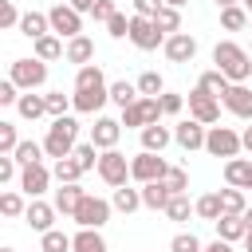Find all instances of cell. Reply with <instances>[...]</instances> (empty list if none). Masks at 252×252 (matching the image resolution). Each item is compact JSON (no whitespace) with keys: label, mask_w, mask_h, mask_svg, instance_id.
<instances>
[{"label":"cell","mask_w":252,"mask_h":252,"mask_svg":"<svg viewBox=\"0 0 252 252\" xmlns=\"http://www.w3.org/2000/svg\"><path fill=\"white\" fill-rule=\"evenodd\" d=\"M98 177H102L110 189L126 185V177H130V158H126L122 150H102V158H98Z\"/></svg>","instance_id":"cell-10"},{"label":"cell","mask_w":252,"mask_h":252,"mask_svg":"<svg viewBox=\"0 0 252 252\" xmlns=\"http://www.w3.org/2000/svg\"><path fill=\"white\" fill-rule=\"evenodd\" d=\"M205 134H209V126H201L197 118H189V122H177L173 126V142L181 146V150H205Z\"/></svg>","instance_id":"cell-15"},{"label":"cell","mask_w":252,"mask_h":252,"mask_svg":"<svg viewBox=\"0 0 252 252\" xmlns=\"http://www.w3.org/2000/svg\"><path fill=\"white\" fill-rule=\"evenodd\" d=\"M71 240H75V252H106V240L98 228H79Z\"/></svg>","instance_id":"cell-34"},{"label":"cell","mask_w":252,"mask_h":252,"mask_svg":"<svg viewBox=\"0 0 252 252\" xmlns=\"http://www.w3.org/2000/svg\"><path fill=\"white\" fill-rule=\"evenodd\" d=\"M110 209H114L110 201L87 193V197L79 201V209H75V224H79V228H102V224L110 220Z\"/></svg>","instance_id":"cell-8"},{"label":"cell","mask_w":252,"mask_h":252,"mask_svg":"<svg viewBox=\"0 0 252 252\" xmlns=\"http://www.w3.org/2000/svg\"><path fill=\"white\" fill-rule=\"evenodd\" d=\"M91 87H106V75H102L98 63H87V67L75 71V91H91Z\"/></svg>","instance_id":"cell-31"},{"label":"cell","mask_w":252,"mask_h":252,"mask_svg":"<svg viewBox=\"0 0 252 252\" xmlns=\"http://www.w3.org/2000/svg\"><path fill=\"white\" fill-rule=\"evenodd\" d=\"M67 4H71V8H75V12H79V16H91V12H94V4H98V0H67Z\"/></svg>","instance_id":"cell-55"},{"label":"cell","mask_w":252,"mask_h":252,"mask_svg":"<svg viewBox=\"0 0 252 252\" xmlns=\"http://www.w3.org/2000/svg\"><path fill=\"white\" fill-rule=\"evenodd\" d=\"M43 98H47V118H63L67 110H75V98L63 94V91H51V94H43Z\"/></svg>","instance_id":"cell-42"},{"label":"cell","mask_w":252,"mask_h":252,"mask_svg":"<svg viewBox=\"0 0 252 252\" xmlns=\"http://www.w3.org/2000/svg\"><path fill=\"white\" fill-rule=\"evenodd\" d=\"M16 146H20L16 122H0V154H16Z\"/></svg>","instance_id":"cell-48"},{"label":"cell","mask_w":252,"mask_h":252,"mask_svg":"<svg viewBox=\"0 0 252 252\" xmlns=\"http://www.w3.org/2000/svg\"><path fill=\"white\" fill-rule=\"evenodd\" d=\"M16 173H20V161L12 154H0V181H12Z\"/></svg>","instance_id":"cell-54"},{"label":"cell","mask_w":252,"mask_h":252,"mask_svg":"<svg viewBox=\"0 0 252 252\" xmlns=\"http://www.w3.org/2000/svg\"><path fill=\"white\" fill-rule=\"evenodd\" d=\"M169 252H205V244H201L197 232H177V236L169 240Z\"/></svg>","instance_id":"cell-43"},{"label":"cell","mask_w":252,"mask_h":252,"mask_svg":"<svg viewBox=\"0 0 252 252\" xmlns=\"http://www.w3.org/2000/svg\"><path fill=\"white\" fill-rule=\"evenodd\" d=\"M51 173H55V181H59V185H79L83 165H79L75 158H63V161H55V165H51Z\"/></svg>","instance_id":"cell-36"},{"label":"cell","mask_w":252,"mask_h":252,"mask_svg":"<svg viewBox=\"0 0 252 252\" xmlns=\"http://www.w3.org/2000/svg\"><path fill=\"white\" fill-rule=\"evenodd\" d=\"M205 252H232V244L228 240H213V244H205Z\"/></svg>","instance_id":"cell-56"},{"label":"cell","mask_w":252,"mask_h":252,"mask_svg":"<svg viewBox=\"0 0 252 252\" xmlns=\"http://www.w3.org/2000/svg\"><path fill=\"white\" fill-rule=\"evenodd\" d=\"M232 4H240V0H217V8H232Z\"/></svg>","instance_id":"cell-60"},{"label":"cell","mask_w":252,"mask_h":252,"mask_svg":"<svg viewBox=\"0 0 252 252\" xmlns=\"http://www.w3.org/2000/svg\"><path fill=\"white\" fill-rule=\"evenodd\" d=\"M161 181H165V185H169V193H185V189H189V173H185V169H181V165H169V169H165V177H161Z\"/></svg>","instance_id":"cell-47"},{"label":"cell","mask_w":252,"mask_h":252,"mask_svg":"<svg viewBox=\"0 0 252 252\" xmlns=\"http://www.w3.org/2000/svg\"><path fill=\"white\" fill-rule=\"evenodd\" d=\"M248 177H252V158H232V161H224V185L248 189Z\"/></svg>","instance_id":"cell-22"},{"label":"cell","mask_w":252,"mask_h":252,"mask_svg":"<svg viewBox=\"0 0 252 252\" xmlns=\"http://www.w3.org/2000/svg\"><path fill=\"white\" fill-rule=\"evenodd\" d=\"M91 16H94V20H98V24H110V20H114V16H118V4H114V0H98V4H94V12H91Z\"/></svg>","instance_id":"cell-50"},{"label":"cell","mask_w":252,"mask_h":252,"mask_svg":"<svg viewBox=\"0 0 252 252\" xmlns=\"http://www.w3.org/2000/svg\"><path fill=\"white\" fill-rule=\"evenodd\" d=\"M244 224H248V232H252V205L244 209Z\"/></svg>","instance_id":"cell-59"},{"label":"cell","mask_w":252,"mask_h":252,"mask_svg":"<svg viewBox=\"0 0 252 252\" xmlns=\"http://www.w3.org/2000/svg\"><path fill=\"white\" fill-rule=\"evenodd\" d=\"M83 197H87V193H83V185H59L51 205H55L63 217H75V209H79V201H83Z\"/></svg>","instance_id":"cell-24"},{"label":"cell","mask_w":252,"mask_h":252,"mask_svg":"<svg viewBox=\"0 0 252 252\" xmlns=\"http://www.w3.org/2000/svg\"><path fill=\"white\" fill-rule=\"evenodd\" d=\"M189 213H197L193 201H189V193H173L169 205H165V217H169V220H189Z\"/></svg>","instance_id":"cell-41"},{"label":"cell","mask_w":252,"mask_h":252,"mask_svg":"<svg viewBox=\"0 0 252 252\" xmlns=\"http://www.w3.org/2000/svg\"><path fill=\"white\" fill-rule=\"evenodd\" d=\"M189 118H197L201 126H217L220 122V98L209 94L205 87H193L189 91Z\"/></svg>","instance_id":"cell-6"},{"label":"cell","mask_w":252,"mask_h":252,"mask_svg":"<svg viewBox=\"0 0 252 252\" xmlns=\"http://www.w3.org/2000/svg\"><path fill=\"white\" fill-rule=\"evenodd\" d=\"M32 51H35V59H43V63H51V59H63L67 55V43L51 32V35H43V39H35L32 43Z\"/></svg>","instance_id":"cell-26"},{"label":"cell","mask_w":252,"mask_h":252,"mask_svg":"<svg viewBox=\"0 0 252 252\" xmlns=\"http://www.w3.org/2000/svg\"><path fill=\"white\" fill-rule=\"evenodd\" d=\"M71 158H75V161L83 165V173H87V169H98V158H102V150H98L94 142H79Z\"/></svg>","instance_id":"cell-39"},{"label":"cell","mask_w":252,"mask_h":252,"mask_svg":"<svg viewBox=\"0 0 252 252\" xmlns=\"http://www.w3.org/2000/svg\"><path fill=\"white\" fill-rule=\"evenodd\" d=\"M193 209H197V217H201V220H220V217H224L220 189H217V193H205V197H197V201H193Z\"/></svg>","instance_id":"cell-29"},{"label":"cell","mask_w":252,"mask_h":252,"mask_svg":"<svg viewBox=\"0 0 252 252\" xmlns=\"http://www.w3.org/2000/svg\"><path fill=\"white\" fill-rule=\"evenodd\" d=\"M217 224V240H228V244H236V240H244L248 236V224H244V217H232V213H224L220 220H213Z\"/></svg>","instance_id":"cell-21"},{"label":"cell","mask_w":252,"mask_h":252,"mask_svg":"<svg viewBox=\"0 0 252 252\" xmlns=\"http://www.w3.org/2000/svg\"><path fill=\"white\" fill-rule=\"evenodd\" d=\"M130 4H134V16H150V20L165 8V0H130Z\"/></svg>","instance_id":"cell-51"},{"label":"cell","mask_w":252,"mask_h":252,"mask_svg":"<svg viewBox=\"0 0 252 252\" xmlns=\"http://www.w3.org/2000/svg\"><path fill=\"white\" fill-rule=\"evenodd\" d=\"M165 59L169 63H193V55H197V39L189 35V32H173V35H165Z\"/></svg>","instance_id":"cell-14"},{"label":"cell","mask_w":252,"mask_h":252,"mask_svg":"<svg viewBox=\"0 0 252 252\" xmlns=\"http://www.w3.org/2000/svg\"><path fill=\"white\" fill-rule=\"evenodd\" d=\"M16 102H20V87L12 79H4L0 83V106H16Z\"/></svg>","instance_id":"cell-53"},{"label":"cell","mask_w":252,"mask_h":252,"mask_svg":"<svg viewBox=\"0 0 252 252\" xmlns=\"http://www.w3.org/2000/svg\"><path fill=\"white\" fill-rule=\"evenodd\" d=\"M16 110H20V118L35 122V118H43V114H47V98H43V94H35V91H24V94H20V102H16Z\"/></svg>","instance_id":"cell-27"},{"label":"cell","mask_w":252,"mask_h":252,"mask_svg":"<svg viewBox=\"0 0 252 252\" xmlns=\"http://www.w3.org/2000/svg\"><path fill=\"white\" fill-rule=\"evenodd\" d=\"M154 24H158L165 35H173V32H181V12H177V8H161V12L154 16Z\"/></svg>","instance_id":"cell-45"},{"label":"cell","mask_w":252,"mask_h":252,"mask_svg":"<svg viewBox=\"0 0 252 252\" xmlns=\"http://www.w3.org/2000/svg\"><path fill=\"white\" fill-rule=\"evenodd\" d=\"M244 252H252V232H248V236H244Z\"/></svg>","instance_id":"cell-61"},{"label":"cell","mask_w":252,"mask_h":252,"mask_svg":"<svg viewBox=\"0 0 252 252\" xmlns=\"http://www.w3.org/2000/svg\"><path fill=\"white\" fill-rule=\"evenodd\" d=\"M20 20H24V12L16 8V0H0V28L12 32V28H20Z\"/></svg>","instance_id":"cell-44"},{"label":"cell","mask_w":252,"mask_h":252,"mask_svg":"<svg viewBox=\"0 0 252 252\" xmlns=\"http://www.w3.org/2000/svg\"><path fill=\"white\" fill-rule=\"evenodd\" d=\"M158 102H161V114H181V106H185V94H173V91H165Z\"/></svg>","instance_id":"cell-49"},{"label":"cell","mask_w":252,"mask_h":252,"mask_svg":"<svg viewBox=\"0 0 252 252\" xmlns=\"http://www.w3.org/2000/svg\"><path fill=\"white\" fill-rule=\"evenodd\" d=\"M220 205H224V213H232V217H244V209H248V201H244V189H232V185H224V189H220Z\"/></svg>","instance_id":"cell-40"},{"label":"cell","mask_w":252,"mask_h":252,"mask_svg":"<svg viewBox=\"0 0 252 252\" xmlns=\"http://www.w3.org/2000/svg\"><path fill=\"white\" fill-rule=\"evenodd\" d=\"M197 87H205L209 94H217V98H224L232 83H228V75H224V71H217V67H209V71H205V75L197 79Z\"/></svg>","instance_id":"cell-32"},{"label":"cell","mask_w":252,"mask_h":252,"mask_svg":"<svg viewBox=\"0 0 252 252\" xmlns=\"http://www.w3.org/2000/svg\"><path fill=\"white\" fill-rule=\"evenodd\" d=\"M185 4H189V0H165V8H177V12H181Z\"/></svg>","instance_id":"cell-58"},{"label":"cell","mask_w":252,"mask_h":252,"mask_svg":"<svg viewBox=\"0 0 252 252\" xmlns=\"http://www.w3.org/2000/svg\"><path fill=\"white\" fill-rule=\"evenodd\" d=\"M118 138H122V118L98 114L94 126H91V142H94L98 150H118Z\"/></svg>","instance_id":"cell-13"},{"label":"cell","mask_w":252,"mask_h":252,"mask_svg":"<svg viewBox=\"0 0 252 252\" xmlns=\"http://www.w3.org/2000/svg\"><path fill=\"white\" fill-rule=\"evenodd\" d=\"M165 158L161 154H150V150H142V154H134L130 158V177L138 181V185H150V181H161L165 177Z\"/></svg>","instance_id":"cell-7"},{"label":"cell","mask_w":252,"mask_h":252,"mask_svg":"<svg viewBox=\"0 0 252 252\" xmlns=\"http://www.w3.org/2000/svg\"><path fill=\"white\" fill-rule=\"evenodd\" d=\"M142 94H138V83H126V79H118V83H110V102L118 106V110H126V106H134Z\"/></svg>","instance_id":"cell-28"},{"label":"cell","mask_w":252,"mask_h":252,"mask_svg":"<svg viewBox=\"0 0 252 252\" xmlns=\"http://www.w3.org/2000/svg\"><path fill=\"white\" fill-rule=\"evenodd\" d=\"M248 28H252V24H248Z\"/></svg>","instance_id":"cell-64"},{"label":"cell","mask_w":252,"mask_h":252,"mask_svg":"<svg viewBox=\"0 0 252 252\" xmlns=\"http://www.w3.org/2000/svg\"><path fill=\"white\" fill-rule=\"evenodd\" d=\"M154 122H161V102H158V98H138L134 106L122 110V126H126V130H146V126H154Z\"/></svg>","instance_id":"cell-9"},{"label":"cell","mask_w":252,"mask_h":252,"mask_svg":"<svg viewBox=\"0 0 252 252\" xmlns=\"http://www.w3.org/2000/svg\"><path fill=\"white\" fill-rule=\"evenodd\" d=\"M240 142H244V150L252 154V126H244V134H240Z\"/></svg>","instance_id":"cell-57"},{"label":"cell","mask_w":252,"mask_h":252,"mask_svg":"<svg viewBox=\"0 0 252 252\" xmlns=\"http://www.w3.org/2000/svg\"><path fill=\"white\" fill-rule=\"evenodd\" d=\"M8 79L20 87V91H39L43 83H47V63L43 59H12V67H8Z\"/></svg>","instance_id":"cell-3"},{"label":"cell","mask_w":252,"mask_h":252,"mask_svg":"<svg viewBox=\"0 0 252 252\" xmlns=\"http://www.w3.org/2000/svg\"><path fill=\"white\" fill-rule=\"evenodd\" d=\"M138 134H142V150H150V154H161V150L173 142V130L161 126V122H154V126H146V130H138Z\"/></svg>","instance_id":"cell-20"},{"label":"cell","mask_w":252,"mask_h":252,"mask_svg":"<svg viewBox=\"0 0 252 252\" xmlns=\"http://www.w3.org/2000/svg\"><path fill=\"white\" fill-rule=\"evenodd\" d=\"M20 32H24L32 43H35V39H43V35H51V20H47V12H24Z\"/></svg>","instance_id":"cell-23"},{"label":"cell","mask_w":252,"mask_h":252,"mask_svg":"<svg viewBox=\"0 0 252 252\" xmlns=\"http://www.w3.org/2000/svg\"><path fill=\"white\" fill-rule=\"evenodd\" d=\"M213 63H217V71L228 75V83H248V75H252V55L232 39H220L213 47Z\"/></svg>","instance_id":"cell-1"},{"label":"cell","mask_w":252,"mask_h":252,"mask_svg":"<svg viewBox=\"0 0 252 252\" xmlns=\"http://www.w3.org/2000/svg\"><path fill=\"white\" fill-rule=\"evenodd\" d=\"M138 94H142V98H161V94H165L161 75H158V71H142V75H138Z\"/></svg>","instance_id":"cell-38"},{"label":"cell","mask_w":252,"mask_h":252,"mask_svg":"<svg viewBox=\"0 0 252 252\" xmlns=\"http://www.w3.org/2000/svg\"><path fill=\"white\" fill-rule=\"evenodd\" d=\"M43 154H47V150H43V142H28V138H24V142L16 146V154H12V158H16V161H20V169H24V165H39V161H43Z\"/></svg>","instance_id":"cell-35"},{"label":"cell","mask_w":252,"mask_h":252,"mask_svg":"<svg viewBox=\"0 0 252 252\" xmlns=\"http://www.w3.org/2000/svg\"><path fill=\"white\" fill-rule=\"evenodd\" d=\"M106 32H110V39H122V35L130 39V20H126V16L118 12V16H114V20L106 24Z\"/></svg>","instance_id":"cell-52"},{"label":"cell","mask_w":252,"mask_h":252,"mask_svg":"<svg viewBox=\"0 0 252 252\" xmlns=\"http://www.w3.org/2000/svg\"><path fill=\"white\" fill-rule=\"evenodd\" d=\"M0 252H16V248H0Z\"/></svg>","instance_id":"cell-63"},{"label":"cell","mask_w":252,"mask_h":252,"mask_svg":"<svg viewBox=\"0 0 252 252\" xmlns=\"http://www.w3.org/2000/svg\"><path fill=\"white\" fill-rule=\"evenodd\" d=\"M0 213H4V217H24V213H28L24 193H12V189H8V193L0 197Z\"/></svg>","instance_id":"cell-46"},{"label":"cell","mask_w":252,"mask_h":252,"mask_svg":"<svg viewBox=\"0 0 252 252\" xmlns=\"http://www.w3.org/2000/svg\"><path fill=\"white\" fill-rule=\"evenodd\" d=\"M240 4H244V8H248V16H252V0H240Z\"/></svg>","instance_id":"cell-62"},{"label":"cell","mask_w":252,"mask_h":252,"mask_svg":"<svg viewBox=\"0 0 252 252\" xmlns=\"http://www.w3.org/2000/svg\"><path fill=\"white\" fill-rule=\"evenodd\" d=\"M130 43L138 51H158V47H165V32L150 16H130Z\"/></svg>","instance_id":"cell-5"},{"label":"cell","mask_w":252,"mask_h":252,"mask_svg":"<svg viewBox=\"0 0 252 252\" xmlns=\"http://www.w3.org/2000/svg\"><path fill=\"white\" fill-rule=\"evenodd\" d=\"M51 177H55V173H51L43 161H39V165H24V169H20V193H24L28 201H35V197H43V193H47Z\"/></svg>","instance_id":"cell-12"},{"label":"cell","mask_w":252,"mask_h":252,"mask_svg":"<svg viewBox=\"0 0 252 252\" xmlns=\"http://www.w3.org/2000/svg\"><path fill=\"white\" fill-rule=\"evenodd\" d=\"M248 24H252V16H248V8H244V4L220 8V28H224V32H240V28H248Z\"/></svg>","instance_id":"cell-30"},{"label":"cell","mask_w":252,"mask_h":252,"mask_svg":"<svg viewBox=\"0 0 252 252\" xmlns=\"http://www.w3.org/2000/svg\"><path fill=\"white\" fill-rule=\"evenodd\" d=\"M220 102H224V110H228V114H236V118L252 122V87L232 83V87H228V94H224Z\"/></svg>","instance_id":"cell-17"},{"label":"cell","mask_w":252,"mask_h":252,"mask_svg":"<svg viewBox=\"0 0 252 252\" xmlns=\"http://www.w3.org/2000/svg\"><path fill=\"white\" fill-rule=\"evenodd\" d=\"M47 20H51V32H55L59 39H75V35H83V16H79L71 4H63V0L47 12Z\"/></svg>","instance_id":"cell-11"},{"label":"cell","mask_w":252,"mask_h":252,"mask_svg":"<svg viewBox=\"0 0 252 252\" xmlns=\"http://www.w3.org/2000/svg\"><path fill=\"white\" fill-rule=\"evenodd\" d=\"M110 205H114L118 213H134V209H142V189L118 185V189H114V197H110Z\"/></svg>","instance_id":"cell-33"},{"label":"cell","mask_w":252,"mask_h":252,"mask_svg":"<svg viewBox=\"0 0 252 252\" xmlns=\"http://www.w3.org/2000/svg\"><path fill=\"white\" fill-rule=\"evenodd\" d=\"M67 63H75V67H87L91 59H94V39L91 35H75V39H67V55H63Z\"/></svg>","instance_id":"cell-19"},{"label":"cell","mask_w":252,"mask_h":252,"mask_svg":"<svg viewBox=\"0 0 252 252\" xmlns=\"http://www.w3.org/2000/svg\"><path fill=\"white\" fill-rule=\"evenodd\" d=\"M205 150H209L213 158L232 161V158H240L244 142H240V134H236L232 126H209V134H205Z\"/></svg>","instance_id":"cell-4"},{"label":"cell","mask_w":252,"mask_h":252,"mask_svg":"<svg viewBox=\"0 0 252 252\" xmlns=\"http://www.w3.org/2000/svg\"><path fill=\"white\" fill-rule=\"evenodd\" d=\"M55 213H59L55 205H47V201H39V197H35V201H28L24 220H28V228H35V232L43 236V232H51V228H55Z\"/></svg>","instance_id":"cell-16"},{"label":"cell","mask_w":252,"mask_h":252,"mask_svg":"<svg viewBox=\"0 0 252 252\" xmlns=\"http://www.w3.org/2000/svg\"><path fill=\"white\" fill-rule=\"evenodd\" d=\"M39 252H75V240H71L67 232L51 228V232H43V236H39Z\"/></svg>","instance_id":"cell-37"},{"label":"cell","mask_w":252,"mask_h":252,"mask_svg":"<svg viewBox=\"0 0 252 252\" xmlns=\"http://www.w3.org/2000/svg\"><path fill=\"white\" fill-rule=\"evenodd\" d=\"M75 146H79V122H75L71 114L51 118V126H47V134H43V150H47V158L63 161V158L75 154Z\"/></svg>","instance_id":"cell-2"},{"label":"cell","mask_w":252,"mask_h":252,"mask_svg":"<svg viewBox=\"0 0 252 252\" xmlns=\"http://www.w3.org/2000/svg\"><path fill=\"white\" fill-rule=\"evenodd\" d=\"M169 185L165 181H150V185H142V205L146 209H154V213H165V205H169Z\"/></svg>","instance_id":"cell-25"},{"label":"cell","mask_w":252,"mask_h":252,"mask_svg":"<svg viewBox=\"0 0 252 252\" xmlns=\"http://www.w3.org/2000/svg\"><path fill=\"white\" fill-rule=\"evenodd\" d=\"M75 110L79 114H98L106 102H110V87H91V91H75Z\"/></svg>","instance_id":"cell-18"}]
</instances>
